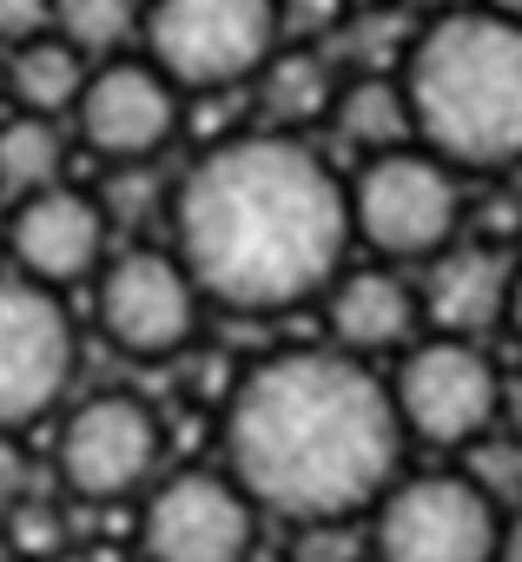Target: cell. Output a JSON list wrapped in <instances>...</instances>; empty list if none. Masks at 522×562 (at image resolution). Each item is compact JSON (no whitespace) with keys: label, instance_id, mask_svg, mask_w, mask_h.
Masks as SVG:
<instances>
[{"label":"cell","instance_id":"cell-11","mask_svg":"<svg viewBox=\"0 0 522 562\" xmlns=\"http://www.w3.org/2000/svg\"><path fill=\"white\" fill-rule=\"evenodd\" d=\"M80 364L73 318L60 292H41L27 278L0 271V430H21L47 417Z\"/></svg>","mask_w":522,"mask_h":562},{"label":"cell","instance_id":"cell-20","mask_svg":"<svg viewBox=\"0 0 522 562\" xmlns=\"http://www.w3.org/2000/svg\"><path fill=\"white\" fill-rule=\"evenodd\" d=\"M258 80H265V100H272V113L285 120V133L325 120L331 100H338V74H331L318 54H285V47H279V60L258 74Z\"/></svg>","mask_w":522,"mask_h":562},{"label":"cell","instance_id":"cell-8","mask_svg":"<svg viewBox=\"0 0 522 562\" xmlns=\"http://www.w3.org/2000/svg\"><path fill=\"white\" fill-rule=\"evenodd\" d=\"M93 318L106 331L113 351L126 358H179L192 338H198V318H205V299L185 278V265L159 245H126L100 265L93 278Z\"/></svg>","mask_w":522,"mask_h":562},{"label":"cell","instance_id":"cell-16","mask_svg":"<svg viewBox=\"0 0 522 562\" xmlns=\"http://www.w3.org/2000/svg\"><path fill=\"white\" fill-rule=\"evenodd\" d=\"M87 74L93 67L60 34H41V41H27V47L8 54V67H0V93H8L21 113H34V120H60V113L80 106Z\"/></svg>","mask_w":522,"mask_h":562},{"label":"cell","instance_id":"cell-13","mask_svg":"<svg viewBox=\"0 0 522 562\" xmlns=\"http://www.w3.org/2000/svg\"><path fill=\"white\" fill-rule=\"evenodd\" d=\"M179 106H185V93L146 54H120V60H100L87 74L80 106H73V126H80V139L100 159L133 166V159H152V153L172 146Z\"/></svg>","mask_w":522,"mask_h":562},{"label":"cell","instance_id":"cell-6","mask_svg":"<svg viewBox=\"0 0 522 562\" xmlns=\"http://www.w3.org/2000/svg\"><path fill=\"white\" fill-rule=\"evenodd\" d=\"M344 199H351V238L371 245L384 265H430L463 238V186L423 146L364 159L344 179Z\"/></svg>","mask_w":522,"mask_h":562},{"label":"cell","instance_id":"cell-22","mask_svg":"<svg viewBox=\"0 0 522 562\" xmlns=\"http://www.w3.org/2000/svg\"><path fill=\"white\" fill-rule=\"evenodd\" d=\"M496 430H509V437L522 443V371L502 378V424H496Z\"/></svg>","mask_w":522,"mask_h":562},{"label":"cell","instance_id":"cell-17","mask_svg":"<svg viewBox=\"0 0 522 562\" xmlns=\"http://www.w3.org/2000/svg\"><path fill=\"white\" fill-rule=\"evenodd\" d=\"M325 120H331L338 139L358 146L364 159L397 153V146H417V139H410V106H404L397 74H351V80H338V100H331Z\"/></svg>","mask_w":522,"mask_h":562},{"label":"cell","instance_id":"cell-26","mask_svg":"<svg viewBox=\"0 0 522 562\" xmlns=\"http://www.w3.org/2000/svg\"><path fill=\"white\" fill-rule=\"evenodd\" d=\"M0 251H8V205H0Z\"/></svg>","mask_w":522,"mask_h":562},{"label":"cell","instance_id":"cell-24","mask_svg":"<svg viewBox=\"0 0 522 562\" xmlns=\"http://www.w3.org/2000/svg\"><path fill=\"white\" fill-rule=\"evenodd\" d=\"M502 562H522V509L502 516Z\"/></svg>","mask_w":522,"mask_h":562},{"label":"cell","instance_id":"cell-15","mask_svg":"<svg viewBox=\"0 0 522 562\" xmlns=\"http://www.w3.org/2000/svg\"><path fill=\"white\" fill-rule=\"evenodd\" d=\"M509 265H515L509 251L469 245V238H456L450 251H436V258L423 265L417 305H423V318L436 325V338H469V345H483V331L502 325Z\"/></svg>","mask_w":522,"mask_h":562},{"label":"cell","instance_id":"cell-10","mask_svg":"<svg viewBox=\"0 0 522 562\" xmlns=\"http://www.w3.org/2000/svg\"><path fill=\"white\" fill-rule=\"evenodd\" d=\"M166 424L133 391H93L60 424V483L87 503H126L159 483Z\"/></svg>","mask_w":522,"mask_h":562},{"label":"cell","instance_id":"cell-12","mask_svg":"<svg viewBox=\"0 0 522 562\" xmlns=\"http://www.w3.org/2000/svg\"><path fill=\"white\" fill-rule=\"evenodd\" d=\"M106 238H113L106 205L93 192L67 186V179L8 205L14 278H27V285H41V292H67V285H80V278H100V265L113 258Z\"/></svg>","mask_w":522,"mask_h":562},{"label":"cell","instance_id":"cell-21","mask_svg":"<svg viewBox=\"0 0 522 562\" xmlns=\"http://www.w3.org/2000/svg\"><path fill=\"white\" fill-rule=\"evenodd\" d=\"M41 34H54V0H0V47L8 54Z\"/></svg>","mask_w":522,"mask_h":562},{"label":"cell","instance_id":"cell-3","mask_svg":"<svg viewBox=\"0 0 522 562\" xmlns=\"http://www.w3.org/2000/svg\"><path fill=\"white\" fill-rule=\"evenodd\" d=\"M410 139L450 172L522 166V21L489 8H443L404 47Z\"/></svg>","mask_w":522,"mask_h":562},{"label":"cell","instance_id":"cell-25","mask_svg":"<svg viewBox=\"0 0 522 562\" xmlns=\"http://www.w3.org/2000/svg\"><path fill=\"white\" fill-rule=\"evenodd\" d=\"M476 8H489V14H502V21H522V0H476Z\"/></svg>","mask_w":522,"mask_h":562},{"label":"cell","instance_id":"cell-4","mask_svg":"<svg viewBox=\"0 0 522 562\" xmlns=\"http://www.w3.org/2000/svg\"><path fill=\"white\" fill-rule=\"evenodd\" d=\"M509 503L476 470H404L364 516L371 562H502Z\"/></svg>","mask_w":522,"mask_h":562},{"label":"cell","instance_id":"cell-23","mask_svg":"<svg viewBox=\"0 0 522 562\" xmlns=\"http://www.w3.org/2000/svg\"><path fill=\"white\" fill-rule=\"evenodd\" d=\"M502 325L515 331V345H522V258L509 265V299H502Z\"/></svg>","mask_w":522,"mask_h":562},{"label":"cell","instance_id":"cell-1","mask_svg":"<svg viewBox=\"0 0 522 562\" xmlns=\"http://www.w3.org/2000/svg\"><path fill=\"white\" fill-rule=\"evenodd\" d=\"M351 245L338 166L285 126L205 146L172 186V258L205 305L238 318H279L325 299Z\"/></svg>","mask_w":522,"mask_h":562},{"label":"cell","instance_id":"cell-9","mask_svg":"<svg viewBox=\"0 0 522 562\" xmlns=\"http://www.w3.org/2000/svg\"><path fill=\"white\" fill-rule=\"evenodd\" d=\"M251 496L212 470H166L139 496V562H251L258 549Z\"/></svg>","mask_w":522,"mask_h":562},{"label":"cell","instance_id":"cell-2","mask_svg":"<svg viewBox=\"0 0 522 562\" xmlns=\"http://www.w3.org/2000/svg\"><path fill=\"white\" fill-rule=\"evenodd\" d=\"M218 450V470L251 509L292 529L358 522L404 476L390 384L331 345H292L245 364L225 397Z\"/></svg>","mask_w":522,"mask_h":562},{"label":"cell","instance_id":"cell-7","mask_svg":"<svg viewBox=\"0 0 522 562\" xmlns=\"http://www.w3.org/2000/svg\"><path fill=\"white\" fill-rule=\"evenodd\" d=\"M384 384L404 443L483 450L502 424V364L469 338H417L410 351H397V371Z\"/></svg>","mask_w":522,"mask_h":562},{"label":"cell","instance_id":"cell-18","mask_svg":"<svg viewBox=\"0 0 522 562\" xmlns=\"http://www.w3.org/2000/svg\"><path fill=\"white\" fill-rule=\"evenodd\" d=\"M60 172H67V133H60V120H34V113L0 120V192L27 199V192L60 186Z\"/></svg>","mask_w":522,"mask_h":562},{"label":"cell","instance_id":"cell-19","mask_svg":"<svg viewBox=\"0 0 522 562\" xmlns=\"http://www.w3.org/2000/svg\"><path fill=\"white\" fill-rule=\"evenodd\" d=\"M54 34L93 67V60H120L126 41L139 34V0H54Z\"/></svg>","mask_w":522,"mask_h":562},{"label":"cell","instance_id":"cell-5","mask_svg":"<svg viewBox=\"0 0 522 562\" xmlns=\"http://www.w3.org/2000/svg\"><path fill=\"white\" fill-rule=\"evenodd\" d=\"M139 41L179 93H225L279 60L285 8L279 0H146Z\"/></svg>","mask_w":522,"mask_h":562},{"label":"cell","instance_id":"cell-14","mask_svg":"<svg viewBox=\"0 0 522 562\" xmlns=\"http://www.w3.org/2000/svg\"><path fill=\"white\" fill-rule=\"evenodd\" d=\"M417 325H423L417 285H410V278H397L390 265H344L338 285L325 292L331 351H344L358 364L390 358V351H410L417 345Z\"/></svg>","mask_w":522,"mask_h":562}]
</instances>
